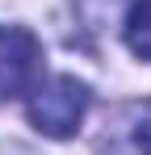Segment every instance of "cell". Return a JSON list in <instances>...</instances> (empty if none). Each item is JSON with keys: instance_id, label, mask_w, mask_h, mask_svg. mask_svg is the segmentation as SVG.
<instances>
[{"instance_id": "obj_3", "label": "cell", "mask_w": 151, "mask_h": 155, "mask_svg": "<svg viewBox=\"0 0 151 155\" xmlns=\"http://www.w3.org/2000/svg\"><path fill=\"white\" fill-rule=\"evenodd\" d=\"M126 46L139 59H151V0H134L126 13Z\"/></svg>"}, {"instance_id": "obj_4", "label": "cell", "mask_w": 151, "mask_h": 155, "mask_svg": "<svg viewBox=\"0 0 151 155\" xmlns=\"http://www.w3.org/2000/svg\"><path fill=\"white\" fill-rule=\"evenodd\" d=\"M134 143L143 147V155H151V101L139 105V113H134Z\"/></svg>"}, {"instance_id": "obj_1", "label": "cell", "mask_w": 151, "mask_h": 155, "mask_svg": "<svg viewBox=\"0 0 151 155\" xmlns=\"http://www.w3.org/2000/svg\"><path fill=\"white\" fill-rule=\"evenodd\" d=\"M88 84H80L76 76H50V80H38L29 88V122L34 130H42L46 138H72L84 113H88Z\"/></svg>"}, {"instance_id": "obj_2", "label": "cell", "mask_w": 151, "mask_h": 155, "mask_svg": "<svg viewBox=\"0 0 151 155\" xmlns=\"http://www.w3.org/2000/svg\"><path fill=\"white\" fill-rule=\"evenodd\" d=\"M38 67H42L38 38L21 25H0V101L34 88L38 84Z\"/></svg>"}]
</instances>
